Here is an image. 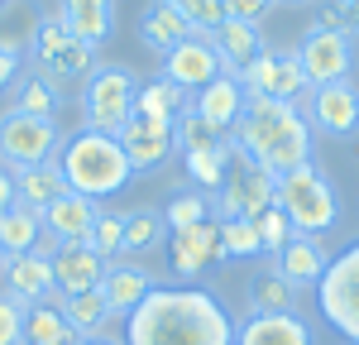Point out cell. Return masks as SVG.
<instances>
[{"mask_svg":"<svg viewBox=\"0 0 359 345\" xmlns=\"http://www.w3.org/2000/svg\"><path fill=\"white\" fill-rule=\"evenodd\" d=\"M125 345H235V321L201 288H154L125 321Z\"/></svg>","mask_w":359,"mask_h":345,"instance_id":"obj_1","label":"cell"},{"mask_svg":"<svg viewBox=\"0 0 359 345\" xmlns=\"http://www.w3.org/2000/svg\"><path fill=\"white\" fill-rule=\"evenodd\" d=\"M230 149L240 163L264 172H292L311 163V120L283 101H249L240 125L230 130Z\"/></svg>","mask_w":359,"mask_h":345,"instance_id":"obj_2","label":"cell"},{"mask_svg":"<svg viewBox=\"0 0 359 345\" xmlns=\"http://www.w3.org/2000/svg\"><path fill=\"white\" fill-rule=\"evenodd\" d=\"M57 168H62L67 192H77V197H86V201L115 197V192H125L130 177H135L120 140L96 135V130H82V135H72V140L62 144V149H57Z\"/></svg>","mask_w":359,"mask_h":345,"instance_id":"obj_3","label":"cell"},{"mask_svg":"<svg viewBox=\"0 0 359 345\" xmlns=\"http://www.w3.org/2000/svg\"><path fill=\"white\" fill-rule=\"evenodd\" d=\"M273 206L292 221L297 235H321V230H331L340 221V192L331 187V177L316 168V163L278 172L273 177Z\"/></svg>","mask_w":359,"mask_h":345,"instance_id":"obj_4","label":"cell"},{"mask_svg":"<svg viewBox=\"0 0 359 345\" xmlns=\"http://www.w3.org/2000/svg\"><path fill=\"white\" fill-rule=\"evenodd\" d=\"M135 96H139V82L130 67H96L86 77V91H82L86 130L120 140V130L135 120Z\"/></svg>","mask_w":359,"mask_h":345,"instance_id":"obj_5","label":"cell"},{"mask_svg":"<svg viewBox=\"0 0 359 345\" xmlns=\"http://www.w3.org/2000/svg\"><path fill=\"white\" fill-rule=\"evenodd\" d=\"M316 307L350 345H359V240L326 264V278L316 283Z\"/></svg>","mask_w":359,"mask_h":345,"instance_id":"obj_6","label":"cell"},{"mask_svg":"<svg viewBox=\"0 0 359 345\" xmlns=\"http://www.w3.org/2000/svg\"><path fill=\"white\" fill-rule=\"evenodd\" d=\"M172 140H177V149H182V163H187V172H192L196 187H206L211 197L221 192L225 172H230V135H216L211 125H201L192 111L182 115L177 125H172Z\"/></svg>","mask_w":359,"mask_h":345,"instance_id":"obj_7","label":"cell"},{"mask_svg":"<svg viewBox=\"0 0 359 345\" xmlns=\"http://www.w3.org/2000/svg\"><path fill=\"white\" fill-rule=\"evenodd\" d=\"M62 149V135H57L53 120H39V115L10 111L0 115V168H34V163H48Z\"/></svg>","mask_w":359,"mask_h":345,"instance_id":"obj_8","label":"cell"},{"mask_svg":"<svg viewBox=\"0 0 359 345\" xmlns=\"http://www.w3.org/2000/svg\"><path fill=\"white\" fill-rule=\"evenodd\" d=\"M29 48H34L39 67H43V82H67V77H91L96 72V48L82 43V39H72L57 15H43L39 20Z\"/></svg>","mask_w":359,"mask_h":345,"instance_id":"obj_9","label":"cell"},{"mask_svg":"<svg viewBox=\"0 0 359 345\" xmlns=\"http://www.w3.org/2000/svg\"><path fill=\"white\" fill-rule=\"evenodd\" d=\"M297 62H302L306 86H335L350 82V67H355V43L345 29H306L302 43H297Z\"/></svg>","mask_w":359,"mask_h":345,"instance_id":"obj_10","label":"cell"},{"mask_svg":"<svg viewBox=\"0 0 359 345\" xmlns=\"http://www.w3.org/2000/svg\"><path fill=\"white\" fill-rule=\"evenodd\" d=\"M235 82L245 86L249 101H283V106H297L306 91H311L306 77H302L297 53H264V58H254Z\"/></svg>","mask_w":359,"mask_h":345,"instance_id":"obj_11","label":"cell"},{"mask_svg":"<svg viewBox=\"0 0 359 345\" xmlns=\"http://www.w3.org/2000/svg\"><path fill=\"white\" fill-rule=\"evenodd\" d=\"M273 206V172L240 163L225 172L221 192H216V216L221 221H259Z\"/></svg>","mask_w":359,"mask_h":345,"instance_id":"obj_12","label":"cell"},{"mask_svg":"<svg viewBox=\"0 0 359 345\" xmlns=\"http://www.w3.org/2000/svg\"><path fill=\"white\" fill-rule=\"evenodd\" d=\"M221 53H216V43L206 39V34H192L187 43H177L172 53L163 58V77L172 86H182V91H201V86H211L221 77Z\"/></svg>","mask_w":359,"mask_h":345,"instance_id":"obj_13","label":"cell"},{"mask_svg":"<svg viewBox=\"0 0 359 345\" xmlns=\"http://www.w3.org/2000/svg\"><path fill=\"white\" fill-rule=\"evenodd\" d=\"M306 120L331 135V140H350L359 130V91L355 82H335V86H316L311 91V106H306Z\"/></svg>","mask_w":359,"mask_h":345,"instance_id":"obj_14","label":"cell"},{"mask_svg":"<svg viewBox=\"0 0 359 345\" xmlns=\"http://www.w3.org/2000/svg\"><path fill=\"white\" fill-rule=\"evenodd\" d=\"M120 149H125V158H130L135 172H154V168H163L168 158H172L177 140H172V125L135 115V120L120 130Z\"/></svg>","mask_w":359,"mask_h":345,"instance_id":"obj_15","label":"cell"},{"mask_svg":"<svg viewBox=\"0 0 359 345\" xmlns=\"http://www.w3.org/2000/svg\"><path fill=\"white\" fill-rule=\"evenodd\" d=\"M168 250H172V273H177V278H201L211 264L225 259L221 221H201V226H192V230H177Z\"/></svg>","mask_w":359,"mask_h":345,"instance_id":"obj_16","label":"cell"},{"mask_svg":"<svg viewBox=\"0 0 359 345\" xmlns=\"http://www.w3.org/2000/svg\"><path fill=\"white\" fill-rule=\"evenodd\" d=\"M106 259L96 255L86 240H77V245H62L53 255V292L57 297H77V292H96L101 288V278H106Z\"/></svg>","mask_w":359,"mask_h":345,"instance_id":"obj_17","label":"cell"},{"mask_svg":"<svg viewBox=\"0 0 359 345\" xmlns=\"http://www.w3.org/2000/svg\"><path fill=\"white\" fill-rule=\"evenodd\" d=\"M249 106V96H245V86L235 82V77H216L211 86H201L192 96V115L201 120V125H211L216 135H230L235 125H240V115H245Z\"/></svg>","mask_w":359,"mask_h":345,"instance_id":"obj_18","label":"cell"},{"mask_svg":"<svg viewBox=\"0 0 359 345\" xmlns=\"http://www.w3.org/2000/svg\"><path fill=\"white\" fill-rule=\"evenodd\" d=\"M326 245H321V235H292L287 245H283V255H273L269 269H278V278L287 288H316L326 278Z\"/></svg>","mask_w":359,"mask_h":345,"instance_id":"obj_19","label":"cell"},{"mask_svg":"<svg viewBox=\"0 0 359 345\" xmlns=\"http://www.w3.org/2000/svg\"><path fill=\"white\" fill-rule=\"evenodd\" d=\"M235 345H316V341L297 312H259L245 326H235Z\"/></svg>","mask_w":359,"mask_h":345,"instance_id":"obj_20","label":"cell"},{"mask_svg":"<svg viewBox=\"0 0 359 345\" xmlns=\"http://www.w3.org/2000/svg\"><path fill=\"white\" fill-rule=\"evenodd\" d=\"M5 269V283H10V297H20L25 307H34V302H48L53 297V259L43 255H15L0 264Z\"/></svg>","mask_w":359,"mask_h":345,"instance_id":"obj_21","label":"cell"},{"mask_svg":"<svg viewBox=\"0 0 359 345\" xmlns=\"http://www.w3.org/2000/svg\"><path fill=\"white\" fill-rule=\"evenodd\" d=\"M211 43H216V53H221L225 77H240L254 58L269 53V48H264V34H259V25H245V20H225V25L211 34Z\"/></svg>","mask_w":359,"mask_h":345,"instance_id":"obj_22","label":"cell"},{"mask_svg":"<svg viewBox=\"0 0 359 345\" xmlns=\"http://www.w3.org/2000/svg\"><path fill=\"white\" fill-rule=\"evenodd\" d=\"M57 20L67 25L72 39H82L91 48H101L115 29V0H62Z\"/></svg>","mask_w":359,"mask_h":345,"instance_id":"obj_23","label":"cell"},{"mask_svg":"<svg viewBox=\"0 0 359 345\" xmlns=\"http://www.w3.org/2000/svg\"><path fill=\"white\" fill-rule=\"evenodd\" d=\"M154 288H158V283H154V273H144L139 264H111L106 278H101V297H106L111 316H130Z\"/></svg>","mask_w":359,"mask_h":345,"instance_id":"obj_24","label":"cell"},{"mask_svg":"<svg viewBox=\"0 0 359 345\" xmlns=\"http://www.w3.org/2000/svg\"><path fill=\"white\" fill-rule=\"evenodd\" d=\"M96 216H101V206H96V201L77 197V192H62V197L43 211V230H48V235H57L62 245H77V240H86V235H91Z\"/></svg>","mask_w":359,"mask_h":345,"instance_id":"obj_25","label":"cell"},{"mask_svg":"<svg viewBox=\"0 0 359 345\" xmlns=\"http://www.w3.org/2000/svg\"><path fill=\"white\" fill-rule=\"evenodd\" d=\"M139 39L154 48V53H172L177 43H187L192 39V25H187V15L177 10V0H154L149 5V15H144V25H139Z\"/></svg>","mask_w":359,"mask_h":345,"instance_id":"obj_26","label":"cell"},{"mask_svg":"<svg viewBox=\"0 0 359 345\" xmlns=\"http://www.w3.org/2000/svg\"><path fill=\"white\" fill-rule=\"evenodd\" d=\"M62 192H67V182H62L57 158L15 172V201H20V206H29V211H39V216H43V211H48V206H53Z\"/></svg>","mask_w":359,"mask_h":345,"instance_id":"obj_27","label":"cell"},{"mask_svg":"<svg viewBox=\"0 0 359 345\" xmlns=\"http://www.w3.org/2000/svg\"><path fill=\"white\" fill-rule=\"evenodd\" d=\"M25 345H77V331L67 326L57 292L48 302H34L25 312Z\"/></svg>","mask_w":359,"mask_h":345,"instance_id":"obj_28","label":"cell"},{"mask_svg":"<svg viewBox=\"0 0 359 345\" xmlns=\"http://www.w3.org/2000/svg\"><path fill=\"white\" fill-rule=\"evenodd\" d=\"M192 111V101H187V91L182 86H172L168 77H154V82L139 86L135 96V115H144V120H163V125H177L182 115Z\"/></svg>","mask_w":359,"mask_h":345,"instance_id":"obj_29","label":"cell"},{"mask_svg":"<svg viewBox=\"0 0 359 345\" xmlns=\"http://www.w3.org/2000/svg\"><path fill=\"white\" fill-rule=\"evenodd\" d=\"M39 235H43V216L39 211H29V206H10V211H0V255L15 259V255H29L34 245H39Z\"/></svg>","mask_w":359,"mask_h":345,"instance_id":"obj_30","label":"cell"},{"mask_svg":"<svg viewBox=\"0 0 359 345\" xmlns=\"http://www.w3.org/2000/svg\"><path fill=\"white\" fill-rule=\"evenodd\" d=\"M62 316H67V326L77 331V341H96L101 336V326H106V297H101V288L96 292H77V297H62Z\"/></svg>","mask_w":359,"mask_h":345,"instance_id":"obj_31","label":"cell"},{"mask_svg":"<svg viewBox=\"0 0 359 345\" xmlns=\"http://www.w3.org/2000/svg\"><path fill=\"white\" fill-rule=\"evenodd\" d=\"M163 235H168V226H163V211H130L125 216V250L120 255H149V250H158L163 245Z\"/></svg>","mask_w":359,"mask_h":345,"instance_id":"obj_32","label":"cell"},{"mask_svg":"<svg viewBox=\"0 0 359 345\" xmlns=\"http://www.w3.org/2000/svg\"><path fill=\"white\" fill-rule=\"evenodd\" d=\"M292 302H297V288L283 283L278 269H269L259 283L249 288V316H259V312H292Z\"/></svg>","mask_w":359,"mask_h":345,"instance_id":"obj_33","label":"cell"},{"mask_svg":"<svg viewBox=\"0 0 359 345\" xmlns=\"http://www.w3.org/2000/svg\"><path fill=\"white\" fill-rule=\"evenodd\" d=\"M211 206H216V197H201V192H177V197L168 201L163 211V226L177 235V230H192L201 226V221H211Z\"/></svg>","mask_w":359,"mask_h":345,"instance_id":"obj_34","label":"cell"},{"mask_svg":"<svg viewBox=\"0 0 359 345\" xmlns=\"http://www.w3.org/2000/svg\"><path fill=\"white\" fill-rule=\"evenodd\" d=\"M15 111L39 115V120H53V115H57V91H53V82H43V77H25V82H20V91H15Z\"/></svg>","mask_w":359,"mask_h":345,"instance_id":"obj_35","label":"cell"},{"mask_svg":"<svg viewBox=\"0 0 359 345\" xmlns=\"http://www.w3.org/2000/svg\"><path fill=\"white\" fill-rule=\"evenodd\" d=\"M86 245L111 264V259L125 250V216H120V211H101L96 226H91V235H86Z\"/></svg>","mask_w":359,"mask_h":345,"instance_id":"obj_36","label":"cell"},{"mask_svg":"<svg viewBox=\"0 0 359 345\" xmlns=\"http://www.w3.org/2000/svg\"><path fill=\"white\" fill-rule=\"evenodd\" d=\"M221 245H225V259L264 255V245H259V226H254V221H221Z\"/></svg>","mask_w":359,"mask_h":345,"instance_id":"obj_37","label":"cell"},{"mask_svg":"<svg viewBox=\"0 0 359 345\" xmlns=\"http://www.w3.org/2000/svg\"><path fill=\"white\" fill-rule=\"evenodd\" d=\"M177 10L187 15L192 34H206V39L230 20V15H225V0H177Z\"/></svg>","mask_w":359,"mask_h":345,"instance_id":"obj_38","label":"cell"},{"mask_svg":"<svg viewBox=\"0 0 359 345\" xmlns=\"http://www.w3.org/2000/svg\"><path fill=\"white\" fill-rule=\"evenodd\" d=\"M254 226H259V245H264V255H283V245L297 235V230H292V221H287L278 206H269V211H264Z\"/></svg>","mask_w":359,"mask_h":345,"instance_id":"obj_39","label":"cell"},{"mask_svg":"<svg viewBox=\"0 0 359 345\" xmlns=\"http://www.w3.org/2000/svg\"><path fill=\"white\" fill-rule=\"evenodd\" d=\"M25 302L20 297H10V292H0V345H20L25 341Z\"/></svg>","mask_w":359,"mask_h":345,"instance_id":"obj_40","label":"cell"},{"mask_svg":"<svg viewBox=\"0 0 359 345\" xmlns=\"http://www.w3.org/2000/svg\"><path fill=\"white\" fill-rule=\"evenodd\" d=\"M269 10H273V0H225V15L230 20H245V25H259Z\"/></svg>","mask_w":359,"mask_h":345,"instance_id":"obj_41","label":"cell"},{"mask_svg":"<svg viewBox=\"0 0 359 345\" xmlns=\"http://www.w3.org/2000/svg\"><path fill=\"white\" fill-rule=\"evenodd\" d=\"M20 77V53H10V48H0V91Z\"/></svg>","mask_w":359,"mask_h":345,"instance_id":"obj_42","label":"cell"},{"mask_svg":"<svg viewBox=\"0 0 359 345\" xmlns=\"http://www.w3.org/2000/svg\"><path fill=\"white\" fill-rule=\"evenodd\" d=\"M15 206V172L0 168V211H10Z\"/></svg>","mask_w":359,"mask_h":345,"instance_id":"obj_43","label":"cell"},{"mask_svg":"<svg viewBox=\"0 0 359 345\" xmlns=\"http://www.w3.org/2000/svg\"><path fill=\"white\" fill-rule=\"evenodd\" d=\"M77 345H111V341H101V336H96V341H77Z\"/></svg>","mask_w":359,"mask_h":345,"instance_id":"obj_44","label":"cell"},{"mask_svg":"<svg viewBox=\"0 0 359 345\" xmlns=\"http://www.w3.org/2000/svg\"><path fill=\"white\" fill-rule=\"evenodd\" d=\"M0 264H5V255H0Z\"/></svg>","mask_w":359,"mask_h":345,"instance_id":"obj_45","label":"cell"},{"mask_svg":"<svg viewBox=\"0 0 359 345\" xmlns=\"http://www.w3.org/2000/svg\"><path fill=\"white\" fill-rule=\"evenodd\" d=\"M292 5H297V0H292Z\"/></svg>","mask_w":359,"mask_h":345,"instance_id":"obj_46","label":"cell"}]
</instances>
